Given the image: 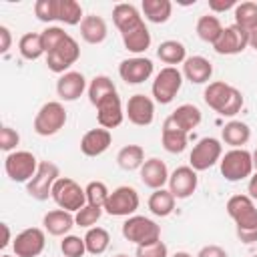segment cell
Instances as JSON below:
<instances>
[{"mask_svg":"<svg viewBox=\"0 0 257 257\" xmlns=\"http://www.w3.org/2000/svg\"><path fill=\"white\" fill-rule=\"evenodd\" d=\"M227 215L235 221L237 237L243 243H257V207L249 195H233L227 201Z\"/></svg>","mask_w":257,"mask_h":257,"instance_id":"1","label":"cell"},{"mask_svg":"<svg viewBox=\"0 0 257 257\" xmlns=\"http://www.w3.org/2000/svg\"><path fill=\"white\" fill-rule=\"evenodd\" d=\"M203 98H205L207 106L213 108L215 112H219L221 116H235L243 108L241 90L223 82V80L209 82L205 92H203Z\"/></svg>","mask_w":257,"mask_h":257,"instance_id":"2","label":"cell"},{"mask_svg":"<svg viewBox=\"0 0 257 257\" xmlns=\"http://www.w3.org/2000/svg\"><path fill=\"white\" fill-rule=\"evenodd\" d=\"M52 201L58 205V209L76 213L86 205V191L70 177H60L52 187Z\"/></svg>","mask_w":257,"mask_h":257,"instance_id":"3","label":"cell"},{"mask_svg":"<svg viewBox=\"0 0 257 257\" xmlns=\"http://www.w3.org/2000/svg\"><path fill=\"white\" fill-rule=\"evenodd\" d=\"M219 169L227 181H243L253 175V157L247 149H231L221 157Z\"/></svg>","mask_w":257,"mask_h":257,"instance_id":"4","label":"cell"},{"mask_svg":"<svg viewBox=\"0 0 257 257\" xmlns=\"http://www.w3.org/2000/svg\"><path fill=\"white\" fill-rule=\"evenodd\" d=\"M120 233L126 241H131L135 245H147V243H155V241L161 239V225H157L149 217L131 215L122 223Z\"/></svg>","mask_w":257,"mask_h":257,"instance_id":"5","label":"cell"},{"mask_svg":"<svg viewBox=\"0 0 257 257\" xmlns=\"http://www.w3.org/2000/svg\"><path fill=\"white\" fill-rule=\"evenodd\" d=\"M66 124V108L58 100L44 102L34 116V133L40 137H52Z\"/></svg>","mask_w":257,"mask_h":257,"instance_id":"6","label":"cell"},{"mask_svg":"<svg viewBox=\"0 0 257 257\" xmlns=\"http://www.w3.org/2000/svg\"><path fill=\"white\" fill-rule=\"evenodd\" d=\"M181 86H183V72L177 66H165L157 72L151 92L159 104H169L177 96Z\"/></svg>","mask_w":257,"mask_h":257,"instance_id":"7","label":"cell"},{"mask_svg":"<svg viewBox=\"0 0 257 257\" xmlns=\"http://www.w3.org/2000/svg\"><path fill=\"white\" fill-rule=\"evenodd\" d=\"M38 161L30 151H14L8 153L4 159V171L10 181L14 183H28L36 171H38Z\"/></svg>","mask_w":257,"mask_h":257,"instance_id":"8","label":"cell"},{"mask_svg":"<svg viewBox=\"0 0 257 257\" xmlns=\"http://www.w3.org/2000/svg\"><path fill=\"white\" fill-rule=\"evenodd\" d=\"M60 179V171L52 161H40L36 175L26 183V193L36 201H46L52 195L54 183Z\"/></svg>","mask_w":257,"mask_h":257,"instance_id":"9","label":"cell"},{"mask_svg":"<svg viewBox=\"0 0 257 257\" xmlns=\"http://www.w3.org/2000/svg\"><path fill=\"white\" fill-rule=\"evenodd\" d=\"M221 157H223L221 141L215 137H205L193 147V151L189 155V167L195 171H207L215 163H219Z\"/></svg>","mask_w":257,"mask_h":257,"instance_id":"10","label":"cell"},{"mask_svg":"<svg viewBox=\"0 0 257 257\" xmlns=\"http://www.w3.org/2000/svg\"><path fill=\"white\" fill-rule=\"evenodd\" d=\"M139 205H141V199H139L137 189L128 187V185H120L108 195L104 211L112 217H131V215H135Z\"/></svg>","mask_w":257,"mask_h":257,"instance_id":"11","label":"cell"},{"mask_svg":"<svg viewBox=\"0 0 257 257\" xmlns=\"http://www.w3.org/2000/svg\"><path fill=\"white\" fill-rule=\"evenodd\" d=\"M78 58H80V46L72 36H68L62 44H58L52 52L46 54V64L52 72L64 74Z\"/></svg>","mask_w":257,"mask_h":257,"instance_id":"12","label":"cell"},{"mask_svg":"<svg viewBox=\"0 0 257 257\" xmlns=\"http://www.w3.org/2000/svg\"><path fill=\"white\" fill-rule=\"evenodd\" d=\"M46 247V233L44 229L38 227H28L24 231H20L14 241H12V249L16 257H38Z\"/></svg>","mask_w":257,"mask_h":257,"instance_id":"13","label":"cell"},{"mask_svg":"<svg viewBox=\"0 0 257 257\" xmlns=\"http://www.w3.org/2000/svg\"><path fill=\"white\" fill-rule=\"evenodd\" d=\"M247 46H249V32H245L237 24H229L223 28L219 40L213 44V50L223 56H233L243 52Z\"/></svg>","mask_w":257,"mask_h":257,"instance_id":"14","label":"cell"},{"mask_svg":"<svg viewBox=\"0 0 257 257\" xmlns=\"http://www.w3.org/2000/svg\"><path fill=\"white\" fill-rule=\"evenodd\" d=\"M96 120L102 128H116L122 118H124V110H122V100L118 96V92H112L108 96H104L102 100H98L96 104Z\"/></svg>","mask_w":257,"mask_h":257,"instance_id":"15","label":"cell"},{"mask_svg":"<svg viewBox=\"0 0 257 257\" xmlns=\"http://www.w3.org/2000/svg\"><path fill=\"white\" fill-rule=\"evenodd\" d=\"M197 185H199L197 171L191 169L189 165L177 167L169 177V191L173 193L175 199H189L197 191Z\"/></svg>","mask_w":257,"mask_h":257,"instance_id":"16","label":"cell"},{"mask_svg":"<svg viewBox=\"0 0 257 257\" xmlns=\"http://www.w3.org/2000/svg\"><path fill=\"white\" fill-rule=\"evenodd\" d=\"M151 74H153V60L145 58V56L124 58L118 64V76L126 84H141V82L149 80Z\"/></svg>","mask_w":257,"mask_h":257,"instance_id":"17","label":"cell"},{"mask_svg":"<svg viewBox=\"0 0 257 257\" xmlns=\"http://www.w3.org/2000/svg\"><path fill=\"white\" fill-rule=\"evenodd\" d=\"M124 114L128 116V120L137 126H149L155 120V102L147 96V94H133L126 102V110Z\"/></svg>","mask_w":257,"mask_h":257,"instance_id":"18","label":"cell"},{"mask_svg":"<svg viewBox=\"0 0 257 257\" xmlns=\"http://www.w3.org/2000/svg\"><path fill=\"white\" fill-rule=\"evenodd\" d=\"M139 175H141V181L145 187L157 191V189H163L167 183H169V169L165 165V161L157 159V157H151L143 163V167L139 169Z\"/></svg>","mask_w":257,"mask_h":257,"instance_id":"19","label":"cell"},{"mask_svg":"<svg viewBox=\"0 0 257 257\" xmlns=\"http://www.w3.org/2000/svg\"><path fill=\"white\" fill-rule=\"evenodd\" d=\"M84 90H86V78L82 76V72L68 70V72L60 74V78L56 80V94L60 96V100L72 102V100L80 98Z\"/></svg>","mask_w":257,"mask_h":257,"instance_id":"20","label":"cell"},{"mask_svg":"<svg viewBox=\"0 0 257 257\" xmlns=\"http://www.w3.org/2000/svg\"><path fill=\"white\" fill-rule=\"evenodd\" d=\"M110 143H112V135L108 128H102V126L90 128L80 139V151L86 157H98L110 147Z\"/></svg>","mask_w":257,"mask_h":257,"instance_id":"21","label":"cell"},{"mask_svg":"<svg viewBox=\"0 0 257 257\" xmlns=\"http://www.w3.org/2000/svg\"><path fill=\"white\" fill-rule=\"evenodd\" d=\"M187 135L171 116L165 118L163 122V128H161V143H163V149L167 153H173V155H179L187 149Z\"/></svg>","mask_w":257,"mask_h":257,"instance_id":"22","label":"cell"},{"mask_svg":"<svg viewBox=\"0 0 257 257\" xmlns=\"http://www.w3.org/2000/svg\"><path fill=\"white\" fill-rule=\"evenodd\" d=\"M183 76L193 84H205L213 76V64L205 56H187L183 62Z\"/></svg>","mask_w":257,"mask_h":257,"instance_id":"23","label":"cell"},{"mask_svg":"<svg viewBox=\"0 0 257 257\" xmlns=\"http://www.w3.org/2000/svg\"><path fill=\"white\" fill-rule=\"evenodd\" d=\"M42 225H44V231H46L48 235L64 237V235H68V231H70L76 223H74V215H72L70 211L52 209V211H48V213L42 217Z\"/></svg>","mask_w":257,"mask_h":257,"instance_id":"24","label":"cell"},{"mask_svg":"<svg viewBox=\"0 0 257 257\" xmlns=\"http://www.w3.org/2000/svg\"><path fill=\"white\" fill-rule=\"evenodd\" d=\"M112 22H114V26L118 28V32L122 34V32L131 30V28L143 24L145 20H143V16H141V12H139V8H137L135 4L120 2V4H116V6L112 8Z\"/></svg>","mask_w":257,"mask_h":257,"instance_id":"25","label":"cell"},{"mask_svg":"<svg viewBox=\"0 0 257 257\" xmlns=\"http://www.w3.org/2000/svg\"><path fill=\"white\" fill-rule=\"evenodd\" d=\"M106 34H108V28H106L104 18H100L96 14H88V16L82 18V22H80V36H82L84 42L100 44V42H104Z\"/></svg>","mask_w":257,"mask_h":257,"instance_id":"26","label":"cell"},{"mask_svg":"<svg viewBox=\"0 0 257 257\" xmlns=\"http://www.w3.org/2000/svg\"><path fill=\"white\" fill-rule=\"evenodd\" d=\"M221 139L225 145H229L233 149H243V145H247L251 139V128L243 120H229L221 128Z\"/></svg>","mask_w":257,"mask_h":257,"instance_id":"27","label":"cell"},{"mask_svg":"<svg viewBox=\"0 0 257 257\" xmlns=\"http://www.w3.org/2000/svg\"><path fill=\"white\" fill-rule=\"evenodd\" d=\"M120 38H122L124 48L128 52H133V54H141L151 46V32H149L145 22L135 26V28H131V30H126V32H122Z\"/></svg>","mask_w":257,"mask_h":257,"instance_id":"28","label":"cell"},{"mask_svg":"<svg viewBox=\"0 0 257 257\" xmlns=\"http://www.w3.org/2000/svg\"><path fill=\"white\" fill-rule=\"evenodd\" d=\"M169 116H171L185 133H191L193 128H197V126L201 124V118H203L199 106H195V104H191V102H185V104L177 106Z\"/></svg>","mask_w":257,"mask_h":257,"instance_id":"29","label":"cell"},{"mask_svg":"<svg viewBox=\"0 0 257 257\" xmlns=\"http://www.w3.org/2000/svg\"><path fill=\"white\" fill-rule=\"evenodd\" d=\"M141 10L145 14V18L153 24H165L171 18L173 12V4L171 0H143L141 2Z\"/></svg>","mask_w":257,"mask_h":257,"instance_id":"30","label":"cell"},{"mask_svg":"<svg viewBox=\"0 0 257 257\" xmlns=\"http://www.w3.org/2000/svg\"><path fill=\"white\" fill-rule=\"evenodd\" d=\"M223 28H225V26L221 24V20H219L217 16H213V14H203V16L197 20V26H195L197 36H199L203 42H209V44H215V42L219 40Z\"/></svg>","mask_w":257,"mask_h":257,"instance_id":"31","label":"cell"},{"mask_svg":"<svg viewBox=\"0 0 257 257\" xmlns=\"http://www.w3.org/2000/svg\"><path fill=\"white\" fill-rule=\"evenodd\" d=\"M149 211L157 217H169L175 211V197L169 189H157L149 197Z\"/></svg>","mask_w":257,"mask_h":257,"instance_id":"32","label":"cell"},{"mask_svg":"<svg viewBox=\"0 0 257 257\" xmlns=\"http://www.w3.org/2000/svg\"><path fill=\"white\" fill-rule=\"evenodd\" d=\"M157 56L161 58V62H165L169 66H175V64H181V62L187 60V48L179 40H165V42L159 44Z\"/></svg>","mask_w":257,"mask_h":257,"instance_id":"33","label":"cell"},{"mask_svg":"<svg viewBox=\"0 0 257 257\" xmlns=\"http://www.w3.org/2000/svg\"><path fill=\"white\" fill-rule=\"evenodd\" d=\"M116 163L122 171H137L145 163V149L141 145H126L116 153Z\"/></svg>","mask_w":257,"mask_h":257,"instance_id":"34","label":"cell"},{"mask_svg":"<svg viewBox=\"0 0 257 257\" xmlns=\"http://www.w3.org/2000/svg\"><path fill=\"white\" fill-rule=\"evenodd\" d=\"M18 50H20L22 58H26V60H38L42 54H46L40 32H26V34H22L20 40H18Z\"/></svg>","mask_w":257,"mask_h":257,"instance_id":"35","label":"cell"},{"mask_svg":"<svg viewBox=\"0 0 257 257\" xmlns=\"http://www.w3.org/2000/svg\"><path fill=\"white\" fill-rule=\"evenodd\" d=\"M84 245H86V253L102 255L110 245V235L102 227H90L84 235Z\"/></svg>","mask_w":257,"mask_h":257,"instance_id":"36","label":"cell"},{"mask_svg":"<svg viewBox=\"0 0 257 257\" xmlns=\"http://www.w3.org/2000/svg\"><path fill=\"white\" fill-rule=\"evenodd\" d=\"M82 6L76 0H56V20L68 26L82 22Z\"/></svg>","mask_w":257,"mask_h":257,"instance_id":"37","label":"cell"},{"mask_svg":"<svg viewBox=\"0 0 257 257\" xmlns=\"http://www.w3.org/2000/svg\"><path fill=\"white\" fill-rule=\"evenodd\" d=\"M233 18L239 28H243L245 32H251L253 28H257V2H241L235 6Z\"/></svg>","mask_w":257,"mask_h":257,"instance_id":"38","label":"cell"},{"mask_svg":"<svg viewBox=\"0 0 257 257\" xmlns=\"http://www.w3.org/2000/svg\"><path fill=\"white\" fill-rule=\"evenodd\" d=\"M112 92H116V86H114L112 78H108L106 74H96V76L90 80V84H88V100H90L92 106H94L98 100H102L104 96L112 94Z\"/></svg>","mask_w":257,"mask_h":257,"instance_id":"39","label":"cell"},{"mask_svg":"<svg viewBox=\"0 0 257 257\" xmlns=\"http://www.w3.org/2000/svg\"><path fill=\"white\" fill-rule=\"evenodd\" d=\"M84 191H86V203L88 205H94V207H102L104 209L110 191L106 189V185L102 181H90L84 187Z\"/></svg>","mask_w":257,"mask_h":257,"instance_id":"40","label":"cell"},{"mask_svg":"<svg viewBox=\"0 0 257 257\" xmlns=\"http://www.w3.org/2000/svg\"><path fill=\"white\" fill-rule=\"evenodd\" d=\"M102 207H94V205H84L80 211L74 213V223L78 227H84V229H90V227H96V221L100 219L102 215Z\"/></svg>","mask_w":257,"mask_h":257,"instance_id":"41","label":"cell"},{"mask_svg":"<svg viewBox=\"0 0 257 257\" xmlns=\"http://www.w3.org/2000/svg\"><path fill=\"white\" fill-rule=\"evenodd\" d=\"M60 251L62 257H82L86 253V245H84V237L78 235H64L60 241Z\"/></svg>","mask_w":257,"mask_h":257,"instance_id":"42","label":"cell"},{"mask_svg":"<svg viewBox=\"0 0 257 257\" xmlns=\"http://www.w3.org/2000/svg\"><path fill=\"white\" fill-rule=\"evenodd\" d=\"M40 36H42V44H44V52L48 54V52H52L58 44H62L70 34H66L62 28H58V26H48V28H44L42 32H40Z\"/></svg>","mask_w":257,"mask_h":257,"instance_id":"43","label":"cell"},{"mask_svg":"<svg viewBox=\"0 0 257 257\" xmlns=\"http://www.w3.org/2000/svg\"><path fill=\"white\" fill-rule=\"evenodd\" d=\"M34 14L40 22L56 20V0H36L34 2Z\"/></svg>","mask_w":257,"mask_h":257,"instance_id":"44","label":"cell"},{"mask_svg":"<svg viewBox=\"0 0 257 257\" xmlns=\"http://www.w3.org/2000/svg\"><path fill=\"white\" fill-rule=\"evenodd\" d=\"M135 257H169V249H167V245L159 239V241H155V243L137 245Z\"/></svg>","mask_w":257,"mask_h":257,"instance_id":"45","label":"cell"},{"mask_svg":"<svg viewBox=\"0 0 257 257\" xmlns=\"http://www.w3.org/2000/svg\"><path fill=\"white\" fill-rule=\"evenodd\" d=\"M18 143H20V135L12 126L4 124L0 128V149L4 153H14V149L18 147Z\"/></svg>","mask_w":257,"mask_h":257,"instance_id":"46","label":"cell"},{"mask_svg":"<svg viewBox=\"0 0 257 257\" xmlns=\"http://www.w3.org/2000/svg\"><path fill=\"white\" fill-rule=\"evenodd\" d=\"M197 257H229V255L219 245H205V247H201V251L197 253Z\"/></svg>","mask_w":257,"mask_h":257,"instance_id":"47","label":"cell"},{"mask_svg":"<svg viewBox=\"0 0 257 257\" xmlns=\"http://www.w3.org/2000/svg\"><path fill=\"white\" fill-rule=\"evenodd\" d=\"M10 44H12L10 28L2 24V26H0V52H2V54H6V52H8V48H10Z\"/></svg>","mask_w":257,"mask_h":257,"instance_id":"48","label":"cell"},{"mask_svg":"<svg viewBox=\"0 0 257 257\" xmlns=\"http://www.w3.org/2000/svg\"><path fill=\"white\" fill-rule=\"evenodd\" d=\"M235 6H237L235 0H211L209 2V10H213V12H225V10L235 8Z\"/></svg>","mask_w":257,"mask_h":257,"instance_id":"49","label":"cell"},{"mask_svg":"<svg viewBox=\"0 0 257 257\" xmlns=\"http://www.w3.org/2000/svg\"><path fill=\"white\" fill-rule=\"evenodd\" d=\"M247 193L251 199H257V171L249 177V185H247Z\"/></svg>","mask_w":257,"mask_h":257,"instance_id":"50","label":"cell"},{"mask_svg":"<svg viewBox=\"0 0 257 257\" xmlns=\"http://www.w3.org/2000/svg\"><path fill=\"white\" fill-rule=\"evenodd\" d=\"M2 231H4V239L0 241V247H6L10 243V227H8V223H2Z\"/></svg>","mask_w":257,"mask_h":257,"instance_id":"51","label":"cell"},{"mask_svg":"<svg viewBox=\"0 0 257 257\" xmlns=\"http://www.w3.org/2000/svg\"><path fill=\"white\" fill-rule=\"evenodd\" d=\"M249 46H251L253 50H257V28H253V30L249 32Z\"/></svg>","mask_w":257,"mask_h":257,"instance_id":"52","label":"cell"},{"mask_svg":"<svg viewBox=\"0 0 257 257\" xmlns=\"http://www.w3.org/2000/svg\"><path fill=\"white\" fill-rule=\"evenodd\" d=\"M173 257H193V255H191V253H187V251H177Z\"/></svg>","mask_w":257,"mask_h":257,"instance_id":"53","label":"cell"},{"mask_svg":"<svg viewBox=\"0 0 257 257\" xmlns=\"http://www.w3.org/2000/svg\"><path fill=\"white\" fill-rule=\"evenodd\" d=\"M251 157H253V169L257 171V149H255V151L251 153Z\"/></svg>","mask_w":257,"mask_h":257,"instance_id":"54","label":"cell"},{"mask_svg":"<svg viewBox=\"0 0 257 257\" xmlns=\"http://www.w3.org/2000/svg\"><path fill=\"white\" fill-rule=\"evenodd\" d=\"M114 257H128L126 253H118V255H114Z\"/></svg>","mask_w":257,"mask_h":257,"instance_id":"55","label":"cell"},{"mask_svg":"<svg viewBox=\"0 0 257 257\" xmlns=\"http://www.w3.org/2000/svg\"><path fill=\"white\" fill-rule=\"evenodd\" d=\"M2 257H12V255H2Z\"/></svg>","mask_w":257,"mask_h":257,"instance_id":"56","label":"cell"},{"mask_svg":"<svg viewBox=\"0 0 257 257\" xmlns=\"http://www.w3.org/2000/svg\"><path fill=\"white\" fill-rule=\"evenodd\" d=\"M251 257H257V253H255V255H251Z\"/></svg>","mask_w":257,"mask_h":257,"instance_id":"57","label":"cell"}]
</instances>
